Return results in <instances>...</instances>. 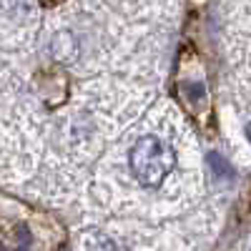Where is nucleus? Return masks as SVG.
I'll use <instances>...</instances> for the list:
<instances>
[{
  "label": "nucleus",
  "mask_w": 251,
  "mask_h": 251,
  "mask_svg": "<svg viewBox=\"0 0 251 251\" xmlns=\"http://www.w3.org/2000/svg\"><path fill=\"white\" fill-rule=\"evenodd\" d=\"M131 171L141 186H161L176 166V153L169 143L158 136H143L131 149Z\"/></svg>",
  "instance_id": "nucleus-1"
},
{
  "label": "nucleus",
  "mask_w": 251,
  "mask_h": 251,
  "mask_svg": "<svg viewBox=\"0 0 251 251\" xmlns=\"http://www.w3.org/2000/svg\"><path fill=\"white\" fill-rule=\"evenodd\" d=\"M88 251H126L121 244H116V241H108V239H103V241H96Z\"/></svg>",
  "instance_id": "nucleus-2"
},
{
  "label": "nucleus",
  "mask_w": 251,
  "mask_h": 251,
  "mask_svg": "<svg viewBox=\"0 0 251 251\" xmlns=\"http://www.w3.org/2000/svg\"><path fill=\"white\" fill-rule=\"evenodd\" d=\"M246 136H249V141H251V123H249V128H246Z\"/></svg>",
  "instance_id": "nucleus-3"
}]
</instances>
